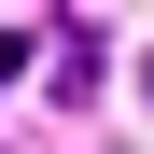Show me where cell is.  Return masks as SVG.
I'll return each instance as SVG.
<instances>
[{
    "instance_id": "1",
    "label": "cell",
    "mask_w": 154,
    "mask_h": 154,
    "mask_svg": "<svg viewBox=\"0 0 154 154\" xmlns=\"http://www.w3.org/2000/svg\"><path fill=\"white\" fill-rule=\"evenodd\" d=\"M140 98H154V56H140Z\"/></svg>"
}]
</instances>
